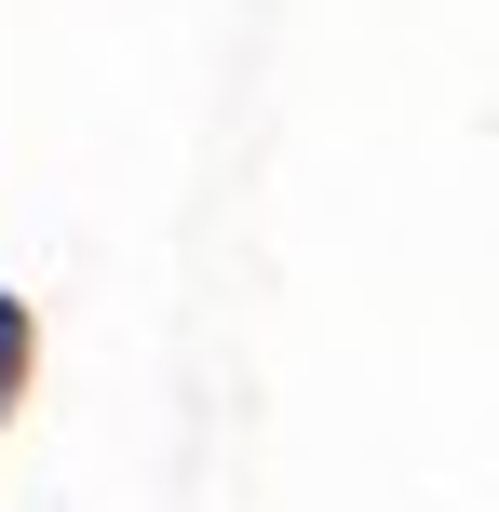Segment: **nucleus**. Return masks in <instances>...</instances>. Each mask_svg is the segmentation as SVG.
I'll list each match as a JSON object with an SVG mask.
<instances>
[{
  "label": "nucleus",
  "instance_id": "f257e3e1",
  "mask_svg": "<svg viewBox=\"0 0 499 512\" xmlns=\"http://www.w3.org/2000/svg\"><path fill=\"white\" fill-rule=\"evenodd\" d=\"M14 378H27V310L0 297V405H14Z\"/></svg>",
  "mask_w": 499,
  "mask_h": 512
}]
</instances>
